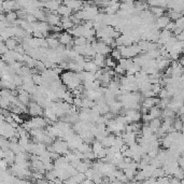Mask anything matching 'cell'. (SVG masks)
<instances>
[{"label": "cell", "instance_id": "obj_1", "mask_svg": "<svg viewBox=\"0 0 184 184\" xmlns=\"http://www.w3.org/2000/svg\"><path fill=\"white\" fill-rule=\"evenodd\" d=\"M19 3L16 2V0H3L1 4V12H10L13 11L14 9H17Z\"/></svg>", "mask_w": 184, "mask_h": 184}, {"label": "cell", "instance_id": "obj_2", "mask_svg": "<svg viewBox=\"0 0 184 184\" xmlns=\"http://www.w3.org/2000/svg\"><path fill=\"white\" fill-rule=\"evenodd\" d=\"M63 2L65 6H67L69 9L72 10V12L79 11L83 7V1L82 0H63Z\"/></svg>", "mask_w": 184, "mask_h": 184}, {"label": "cell", "instance_id": "obj_3", "mask_svg": "<svg viewBox=\"0 0 184 184\" xmlns=\"http://www.w3.org/2000/svg\"><path fill=\"white\" fill-rule=\"evenodd\" d=\"M58 41H59L60 44L69 47L70 44H72V36L67 31L60 32V34L58 35Z\"/></svg>", "mask_w": 184, "mask_h": 184}, {"label": "cell", "instance_id": "obj_4", "mask_svg": "<svg viewBox=\"0 0 184 184\" xmlns=\"http://www.w3.org/2000/svg\"><path fill=\"white\" fill-rule=\"evenodd\" d=\"M61 2H63V0H48L44 3L43 8H45L50 12H55L58 9V7L60 6Z\"/></svg>", "mask_w": 184, "mask_h": 184}, {"label": "cell", "instance_id": "obj_5", "mask_svg": "<svg viewBox=\"0 0 184 184\" xmlns=\"http://www.w3.org/2000/svg\"><path fill=\"white\" fill-rule=\"evenodd\" d=\"M158 101H159V98H156V96L155 97H147L142 102V107H144V108H147V109H151L152 107L156 106V104L158 103Z\"/></svg>", "mask_w": 184, "mask_h": 184}, {"label": "cell", "instance_id": "obj_6", "mask_svg": "<svg viewBox=\"0 0 184 184\" xmlns=\"http://www.w3.org/2000/svg\"><path fill=\"white\" fill-rule=\"evenodd\" d=\"M170 20H171L167 16V15L164 14V15H162V16L157 17V20L155 22V26L157 27V29H164L165 26L170 22Z\"/></svg>", "mask_w": 184, "mask_h": 184}, {"label": "cell", "instance_id": "obj_7", "mask_svg": "<svg viewBox=\"0 0 184 184\" xmlns=\"http://www.w3.org/2000/svg\"><path fill=\"white\" fill-rule=\"evenodd\" d=\"M93 60H94V63L98 66V68H103L104 66H106V57L102 54L96 53L95 56L93 57Z\"/></svg>", "mask_w": 184, "mask_h": 184}, {"label": "cell", "instance_id": "obj_8", "mask_svg": "<svg viewBox=\"0 0 184 184\" xmlns=\"http://www.w3.org/2000/svg\"><path fill=\"white\" fill-rule=\"evenodd\" d=\"M56 12H57V14H59L61 17L70 16V15L72 14V10L69 9V8L67 6H65V4H60V6L58 7V9L56 10Z\"/></svg>", "mask_w": 184, "mask_h": 184}, {"label": "cell", "instance_id": "obj_9", "mask_svg": "<svg viewBox=\"0 0 184 184\" xmlns=\"http://www.w3.org/2000/svg\"><path fill=\"white\" fill-rule=\"evenodd\" d=\"M98 69V66L94 63V60H87L84 63V71H87V72H95Z\"/></svg>", "mask_w": 184, "mask_h": 184}, {"label": "cell", "instance_id": "obj_10", "mask_svg": "<svg viewBox=\"0 0 184 184\" xmlns=\"http://www.w3.org/2000/svg\"><path fill=\"white\" fill-rule=\"evenodd\" d=\"M4 44H6V47L8 50H14L15 47H16V45L19 44V42H17V39L16 38H9V39L6 40V42H4Z\"/></svg>", "mask_w": 184, "mask_h": 184}, {"label": "cell", "instance_id": "obj_11", "mask_svg": "<svg viewBox=\"0 0 184 184\" xmlns=\"http://www.w3.org/2000/svg\"><path fill=\"white\" fill-rule=\"evenodd\" d=\"M151 13L154 15L155 17H159L165 14V9L162 7H152L151 8Z\"/></svg>", "mask_w": 184, "mask_h": 184}, {"label": "cell", "instance_id": "obj_12", "mask_svg": "<svg viewBox=\"0 0 184 184\" xmlns=\"http://www.w3.org/2000/svg\"><path fill=\"white\" fill-rule=\"evenodd\" d=\"M17 19H19V17H17L16 12H13V11L7 12V14H6V20H7V22L11 23V24L13 25V23H14Z\"/></svg>", "mask_w": 184, "mask_h": 184}, {"label": "cell", "instance_id": "obj_13", "mask_svg": "<svg viewBox=\"0 0 184 184\" xmlns=\"http://www.w3.org/2000/svg\"><path fill=\"white\" fill-rule=\"evenodd\" d=\"M102 148H103V145L101 144V142L100 141H95L93 143V147H92V151H93L94 153H95V155H96V158H97V154H98L99 152L102 150Z\"/></svg>", "mask_w": 184, "mask_h": 184}, {"label": "cell", "instance_id": "obj_14", "mask_svg": "<svg viewBox=\"0 0 184 184\" xmlns=\"http://www.w3.org/2000/svg\"><path fill=\"white\" fill-rule=\"evenodd\" d=\"M87 43V40H86V38H84L83 36H81V37H75V39H72V44L75 45H84Z\"/></svg>", "mask_w": 184, "mask_h": 184}, {"label": "cell", "instance_id": "obj_15", "mask_svg": "<svg viewBox=\"0 0 184 184\" xmlns=\"http://www.w3.org/2000/svg\"><path fill=\"white\" fill-rule=\"evenodd\" d=\"M110 54H111V57L113 58L114 60H119L120 58L122 57L121 55V52H120V50L117 47H114L111 50V52H110Z\"/></svg>", "mask_w": 184, "mask_h": 184}, {"label": "cell", "instance_id": "obj_16", "mask_svg": "<svg viewBox=\"0 0 184 184\" xmlns=\"http://www.w3.org/2000/svg\"><path fill=\"white\" fill-rule=\"evenodd\" d=\"M172 126L175 127V129L177 130V131H182L183 125H182V121H181L180 119H177V120H176V121H175V120H173Z\"/></svg>", "mask_w": 184, "mask_h": 184}, {"label": "cell", "instance_id": "obj_17", "mask_svg": "<svg viewBox=\"0 0 184 184\" xmlns=\"http://www.w3.org/2000/svg\"><path fill=\"white\" fill-rule=\"evenodd\" d=\"M9 143L10 141H8L7 138H4L3 136H0V148L3 150H6L9 148Z\"/></svg>", "mask_w": 184, "mask_h": 184}, {"label": "cell", "instance_id": "obj_18", "mask_svg": "<svg viewBox=\"0 0 184 184\" xmlns=\"http://www.w3.org/2000/svg\"><path fill=\"white\" fill-rule=\"evenodd\" d=\"M113 70H114V72H115L116 75H124V73L126 72V70H125V69L120 65H117V66L115 65V67L113 68Z\"/></svg>", "mask_w": 184, "mask_h": 184}, {"label": "cell", "instance_id": "obj_19", "mask_svg": "<svg viewBox=\"0 0 184 184\" xmlns=\"http://www.w3.org/2000/svg\"><path fill=\"white\" fill-rule=\"evenodd\" d=\"M106 66L109 68H114L115 67V60H114L112 57L106 58Z\"/></svg>", "mask_w": 184, "mask_h": 184}, {"label": "cell", "instance_id": "obj_20", "mask_svg": "<svg viewBox=\"0 0 184 184\" xmlns=\"http://www.w3.org/2000/svg\"><path fill=\"white\" fill-rule=\"evenodd\" d=\"M175 24H176V27H184V20L183 17H179V19H177L175 20Z\"/></svg>", "mask_w": 184, "mask_h": 184}, {"label": "cell", "instance_id": "obj_21", "mask_svg": "<svg viewBox=\"0 0 184 184\" xmlns=\"http://www.w3.org/2000/svg\"><path fill=\"white\" fill-rule=\"evenodd\" d=\"M176 39H177V41H183L184 40V34L183 32H181V34H179V35H176Z\"/></svg>", "mask_w": 184, "mask_h": 184}, {"label": "cell", "instance_id": "obj_22", "mask_svg": "<svg viewBox=\"0 0 184 184\" xmlns=\"http://www.w3.org/2000/svg\"><path fill=\"white\" fill-rule=\"evenodd\" d=\"M121 3H126V4H134L135 0H120Z\"/></svg>", "mask_w": 184, "mask_h": 184}, {"label": "cell", "instance_id": "obj_23", "mask_svg": "<svg viewBox=\"0 0 184 184\" xmlns=\"http://www.w3.org/2000/svg\"><path fill=\"white\" fill-rule=\"evenodd\" d=\"M0 13H1V12H0Z\"/></svg>", "mask_w": 184, "mask_h": 184}]
</instances>
